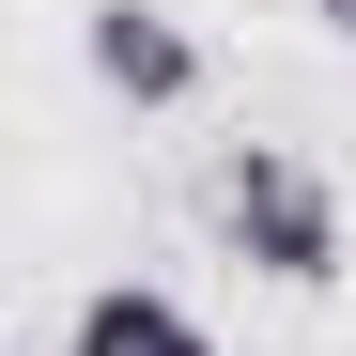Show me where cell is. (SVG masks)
<instances>
[{
	"mask_svg": "<svg viewBox=\"0 0 356 356\" xmlns=\"http://www.w3.org/2000/svg\"><path fill=\"white\" fill-rule=\"evenodd\" d=\"M217 232H232V264H264V279H294V294H325V279L356 264L341 186H325L294 140H232V155H217Z\"/></svg>",
	"mask_w": 356,
	"mask_h": 356,
	"instance_id": "cell-1",
	"label": "cell"
},
{
	"mask_svg": "<svg viewBox=\"0 0 356 356\" xmlns=\"http://www.w3.org/2000/svg\"><path fill=\"white\" fill-rule=\"evenodd\" d=\"M93 78L124 108H202V31L170 0H93Z\"/></svg>",
	"mask_w": 356,
	"mask_h": 356,
	"instance_id": "cell-2",
	"label": "cell"
},
{
	"mask_svg": "<svg viewBox=\"0 0 356 356\" xmlns=\"http://www.w3.org/2000/svg\"><path fill=\"white\" fill-rule=\"evenodd\" d=\"M63 356H217V325L186 310V294H155V279H108V294H78Z\"/></svg>",
	"mask_w": 356,
	"mask_h": 356,
	"instance_id": "cell-3",
	"label": "cell"
},
{
	"mask_svg": "<svg viewBox=\"0 0 356 356\" xmlns=\"http://www.w3.org/2000/svg\"><path fill=\"white\" fill-rule=\"evenodd\" d=\"M310 16H325V31H341V47H356V0H310Z\"/></svg>",
	"mask_w": 356,
	"mask_h": 356,
	"instance_id": "cell-4",
	"label": "cell"
}]
</instances>
